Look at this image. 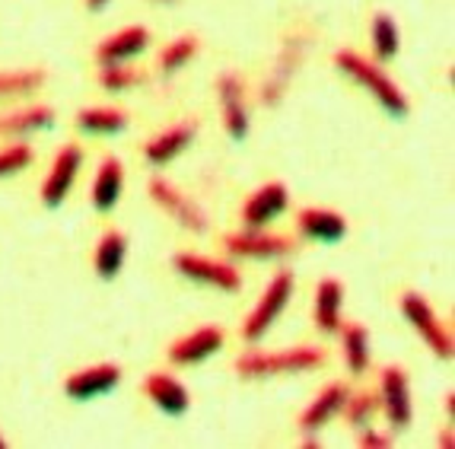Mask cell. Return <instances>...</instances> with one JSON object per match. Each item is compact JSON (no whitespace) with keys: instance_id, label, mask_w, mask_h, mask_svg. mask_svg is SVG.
<instances>
[{"instance_id":"1","label":"cell","mask_w":455,"mask_h":449,"mask_svg":"<svg viewBox=\"0 0 455 449\" xmlns=\"http://www.w3.org/2000/svg\"><path fill=\"white\" fill-rule=\"evenodd\" d=\"M334 64H338L341 74H347L350 80H357L363 90H370L372 96H376V102H379L392 118H408L411 106H408V100H404V92L398 90V84H392V76H388L386 70H379V64L366 61V58H360V54L350 52V48L334 52Z\"/></svg>"},{"instance_id":"2","label":"cell","mask_w":455,"mask_h":449,"mask_svg":"<svg viewBox=\"0 0 455 449\" xmlns=\"http://www.w3.org/2000/svg\"><path fill=\"white\" fill-rule=\"evenodd\" d=\"M322 364H325V350L322 348H290L277 350V354L245 350L243 357L235 360V373L245 376V380H261V376L306 373V370H315Z\"/></svg>"},{"instance_id":"3","label":"cell","mask_w":455,"mask_h":449,"mask_svg":"<svg viewBox=\"0 0 455 449\" xmlns=\"http://www.w3.org/2000/svg\"><path fill=\"white\" fill-rule=\"evenodd\" d=\"M290 293H293V275H290V271H277L274 281L267 284V290L261 293L259 306H255L251 316L245 319V328H243L245 341H261V338L271 332V325L277 322V316L287 309Z\"/></svg>"},{"instance_id":"4","label":"cell","mask_w":455,"mask_h":449,"mask_svg":"<svg viewBox=\"0 0 455 449\" xmlns=\"http://www.w3.org/2000/svg\"><path fill=\"white\" fill-rule=\"evenodd\" d=\"M398 306H402L404 319L414 325V332L430 344L433 354L443 360H452V332L433 316L430 303H427L420 293H404V297L398 300Z\"/></svg>"},{"instance_id":"5","label":"cell","mask_w":455,"mask_h":449,"mask_svg":"<svg viewBox=\"0 0 455 449\" xmlns=\"http://www.w3.org/2000/svg\"><path fill=\"white\" fill-rule=\"evenodd\" d=\"M379 402L386 408V418L395 430H404L414 418V405H411V386L404 366H386L382 370V392Z\"/></svg>"},{"instance_id":"6","label":"cell","mask_w":455,"mask_h":449,"mask_svg":"<svg viewBox=\"0 0 455 449\" xmlns=\"http://www.w3.org/2000/svg\"><path fill=\"white\" fill-rule=\"evenodd\" d=\"M229 255L239 259H281L296 249L290 237H274V233H261V229H245V233H229L223 239Z\"/></svg>"},{"instance_id":"7","label":"cell","mask_w":455,"mask_h":449,"mask_svg":"<svg viewBox=\"0 0 455 449\" xmlns=\"http://www.w3.org/2000/svg\"><path fill=\"white\" fill-rule=\"evenodd\" d=\"M150 198H153V204L163 207V211H166L175 223H182V227L191 229V233H204L207 217H204V211H201V207L188 198V195H182V191L172 188V185L163 182V179H153V182H150Z\"/></svg>"},{"instance_id":"8","label":"cell","mask_w":455,"mask_h":449,"mask_svg":"<svg viewBox=\"0 0 455 449\" xmlns=\"http://www.w3.org/2000/svg\"><path fill=\"white\" fill-rule=\"evenodd\" d=\"M175 271L191 281H201V284H211V287H220V290H239L243 287V277L235 271L233 265H223V261H211V259H201V255H188V252H179L172 259Z\"/></svg>"},{"instance_id":"9","label":"cell","mask_w":455,"mask_h":449,"mask_svg":"<svg viewBox=\"0 0 455 449\" xmlns=\"http://www.w3.org/2000/svg\"><path fill=\"white\" fill-rule=\"evenodd\" d=\"M80 163H84V153H80L76 144H64L61 150H58V156H54V163H52V172H48L45 185H42V201H45L48 207H58L68 198L70 185H74L76 172H80Z\"/></svg>"},{"instance_id":"10","label":"cell","mask_w":455,"mask_h":449,"mask_svg":"<svg viewBox=\"0 0 455 449\" xmlns=\"http://www.w3.org/2000/svg\"><path fill=\"white\" fill-rule=\"evenodd\" d=\"M122 382V366L118 364H99L90 370H76L64 382V392H68L74 402H90L96 396H106L108 389H115Z\"/></svg>"},{"instance_id":"11","label":"cell","mask_w":455,"mask_h":449,"mask_svg":"<svg viewBox=\"0 0 455 449\" xmlns=\"http://www.w3.org/2000/svg\"><path fill=\"white\" fill-rule=\"evenodd\" d=\"M290 204L287 185L283 182H267L261 185L243 207V223L245 229H265V223H271L274 217H281Z\"/></svg>"},{"instance_id":"12","label":"cell","mask_w":455,"mask_h":449,"mask_svg":"<svg viewBox=\"0 0 455 449\" xmlns=\"http://www.w3.org/2000/svg\"><path fill=\"white\" fill-rule=\"evenodd\" d=\"M223 341H227V335H223L220 325H204V328H197V332H191V335L179 338V341L169 348V360L179 366L201 364V360H207L211 354H217V350L223 348Z\"/></svg>"},{"instance_id":"13","label":"cell","mask_w":455,"mask_h":449,"mask_svg":"<svg viewBox=\"0 0 455 449\" xmlns=\"http://www.w3.org/2000/svg\"><path fill=\"white\" fill-rule=\"evenodd\" d=\"M217 92H220V108H223V124H227L229 138L243 140L249 134V115H245V100H243V80L227 70L217 80Z\"/></svg>"},{"instance_id":"14","label":"cell","mask_w":455,"mask_h":449,"mask_svg":"<svg viewBox=\"0 0 455 449\" xmlns=\"http://www.w3.org/2000/svg\"><path fill=\"white\" fill-rule=\"evenodd\" d=\"M296 227L306 239H315V243H338V239L347 237V220L341 213L325 211V207H306V211L296 213Z\"/></svg>"},{"instance_id":"15","label":"cell","mask_w":455,"mask_h":449,"mask_svg":"<svg viewBox=\"0 0 455 449\" xmlns=\"http://www.w3.org/2000/svg\"><path fill=\"white\" fill-rule=\"evenodd\" d=\"M144 392L156 408H163L166 414H175V418L188 412V405H191L188 389L179 380H172L169 373H150L144 380Z\"/></svg>"},{"instance_id":"16","label":"cell","mask_w":455,"mask_h":449,"mask_svg":"<svg viewBox=\"0 0 455 449\" xmlns=\"http://www.w3.org/2000/svg\"><path fill=\"white\" fill-rule=\"evenodd\" d=\"M195 131H197V124L188 118V122L172 124L169 131H163V134H156L153 140H147V147H144L147 163H153V166H163V163L175 160V156H179V153L191 144Z\"/></svg>"},{"instance_id":"17","label":"cell","mask_w":455,"mask_h":449,"mask_svg":"<svg viewBox=\"0 0 455 449\" xmlns=\"http://www.w3.org/2000/svg\"><path fill=\"white\" fill-rule=\"evenodd\" d=\"M150 45V32L144 26H131V29H122L108 36L106 42H99L96 48V61L99 64H115V61H128L134 54H140Z\"/></svg>"},{"instance_id":"18","label":"cell","mask_w":455,"mask_h":449,"mask_svg":"<svg viewBox=\"0 0 455 449\" xmlns=\"http://www.w3.org/2000/svg\"><path fill=\"white\" fill-rule=\"evenodd\" d=\"M347 396H350V389L344 386V382H331V386H325L319 396L312 398L309 408L299 414V427H303V430H319V427H325L334 414H341Z\"/></svg>"},{"instance_id":"19","label":"cell","mask_w":455,"mask_h":449,"mask_svg":"<svg viewBox=\"0 0 455 449\" xmlns=\"http://www.w3.org/2000/svg\"><path fill=\"white\" fill-rule=\"evenodd\" d=\"M341 306H344V284L325 277L315 290V306H312V316H315V325L322 332H338L341 328Z\"/></svg>"},{"instance_id":"20","label":"cell","mask_w":455,"mask_h":449,"mask_svg":"<svg viewBox=\"0 0 455 449\" xmlns=\"http://www.w3.org/2000/svg\"><path fill=\"white\" fill-rule=\"evenodd\" d=\"M122 185H124V166L118 156H106L102 166L96 172V185H92V204L96 211H112L122 198Z\"/></svg>"},{"instance_id":"21","label":"cell","mask_w":455,"mask_h":449,"mask_svg":"<svg viewBox=\"0 0 455 449\" xmlns=\"http://www.w3.org/2000/svg\"><path fill=\"white\" fill-rule=\"evenodd\" d=\"M124 252H128V239H124V233H118V229H108L106 237L99 239L92 265H96V275L102 277V281H112V277L122 271Z\"/></svg>"},{"instance_id":"22","label":"cell","mask_w":455,"mask_h":449,"mask_svg":"<svg viewBox=\"0 0 455 449\" xmlns=\"http://www.w3.org/2000/svg\"><path fill=\"white\" fill-rule=\"evenodd\" d=\"M54 112L48 106H32L23 112L0 115V138H13V134H29V131L52 128Z\"/></svg>"},{"instance_id":"23","label":"cell","mask_w":455,"mask_h":449,"mask_svg":"<svg viewBox=\"0 0 455 449\" xmlns=\"http://www.w3.org/2000/svg\"><path fill=\"white\" fill-rule=\"evenodd\" d=\"M338 332H341L344 360H347L350 373H363L366 366H370V332H366V325L347 322V325H341Z\"/></svg>"},{"instance_id":"24","label":"cell","mask_w":455,"mask_h":449,"mask_svg":"<svg viewBox=\"0 0 455 449\" xmlns=\"http://www.w3.org/2000/svg\"><path fill=\"white\" fill-rule=\"evenodd\" d=\"M128 124V115L122 108H84L76 115V128L86 134H115Z\"/></svg>"},{"instance_id":"25","label":"cell","mask_w":455,"mask_h":449,"mask_svg":"<svg viewBox=\"0 0 455 449\" xmlns=\"http://www.w3.org/2000/svg\"><path fill=\"white\" fill-rule=\"evenodd\" d=\"M45 84V70L26 68V70H0V100H13V96H29L32 90Z\"/></svg>"},{"instance_id":"26","label":"cell","mask_w":455,"mask_h":449,"mask_svg":"<svg viewBox=\"0 0 455 449\" xmlns=\"http://www.w3.org/2000/svg\"><path fill=\"white\" fill-rule=\"evenodd\" d=\"M372 54L376 61H392L398 54V26L388 13L372 16Z\"/></svg>"},{"instance_id":"27","label":"cell","mask_w":455,"mask_h":449,"mask_svg":"<svg viewBox=\"0 0 455 449\" xmlns=\"http://www.w3.org/2000/svg\"><path fill=\"white\" fill-rule=\"evenodd\" d=\"M197 54V36H182L175 38V42H169L166 48H163L160 54V68L166 70V74H175L179 68H185V64L191 61Z\"/></svg>"},{"instance_id":"28","label":"cell","mask_w":455,"mask_h":449,"mask_svg":"<svg viewBox=\"0 0 455 449\" xmlns=\"http://www.w3.org/2000/svg\"><path fill=\"white\" fill-rule=\"evenodd\" d=\"M99 84L112 92H122V90H131V86H137V84H144V74L134 70V68H124L122 61L102 64V70H99Z\"/></svg>"},{"instance_id":"29","label":"cell","mask_w":455,"mask_h":449,"mask_svg":"<svg viewBox=\"0 0 455 449\" xmlns=\"http://www.w3.org/2000/svg\"><path fill=\"white\" fill-rule=\"evenodd\" d=\"M376 408H379V396H372V392H360V396H354V398L347 396V402H344L341 412L354 427H363L366 421L376 414Z\"/></svg>"},{"instance_id":"30","label":"cell","mask_w":455,"mask_h":449,"mask_svg":"<svg viewBox=\"0 0 455 449\" xmlns=\"http://www.w3.org/2000/svg\"><path fill=\"white\" fill-rule=\"evenodd\" d=\"M29 163H32V147L29 144H10V147H4V150H0V179L23 172Z\"/></svg>"},{"instance_id":"31","label":"cell","mask_w":455,"mask_h":449,"mask_svg":"<svg viewBox=\"0 0 455 449\" xmlns=\"http://www.w3.org/2000/svg\"><path fill=\"white\" fill-rule=\"evenodd\" d=\"M388 437H382V434H372V430H366L363 437H360V446H366V449H386L388 446Z\"/></svg>"},{"instance_id":"32","label":"cell","mask_w":455,"mask_h":449,"mask_svg":"<svg viewBox=\"0 0 455 449\" xmlns=\"http://www.w3.org/2000/svg\"><path fill=\"white\" fill-rule=\"evenodd\" d=\"M452 443H455V440H452V424H449L446 430L440 434V446H443V449H452Z\"/></svg>"},{"instance_id":"33","label":"cell","mask_w":455,"mask_h":449,"mask_svg":"<svg viewBox=\"0 0 455 449\" xmlns=\"http://www.w3.org/2000/svg\"><path fill=\"white\" fill-rule=\"evenodd\" d=\"M106 4H108V0H86V7H90V10H102Z\"/></svg>"},{"instance_id":"34","label":"cell","mask_w":455,"mask_h":449,"mask_svg":"<svg viewBox=\"0 0 455 449\" xmlns=\"http://www.w3.org/2000/svg\"><path fill=\"white\" fill-rule=\"evenodd\" d=\"M4 446H7V440H4V437H0V449H4Z\"/></svg>"},{"instance_id":"35","label":"cell","mask_w":455,"mask_h":449,"mask_svg":"<svg viewBox=\"0 0 455 449\" xmlns=\"http://www.w3.org/2000/svg\"><path fill=\"white\" fill-rule=\"evenodd\" d=\"M163 4H175V0H163Z\"/></svg>"}]
</instances>
